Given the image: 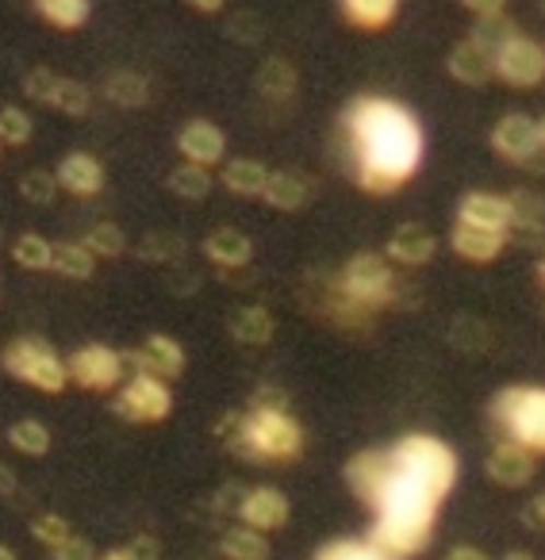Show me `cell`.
Returning a JSON list of instances; mask_svg holds the SVG:
<instances>
[{
    "label": "cell",
    "instance_id": "obj_7",
    "mask_svg": "<svg viewBox=\"0 0 545 560\" xmlns=\"http://www.w3.org/2000/svg\"><path fill=\"white\" fill-rule=\"evenodd\" d=\"M338 289H343L346 300L353 304H376V300L389 296L392 289V265L384 254L376 249H361L346 261L343 277H338Z\"/></svg>",
    "mask_w": 545,
    "mask_h": 560
},
{
    "label": "cell",
    "instance_id": "obj_43",
    "mask_svg": "<svg viewBox=\"0 0 545 560\" xmlns=\"http://www.w3.org/2000/svg\"><path fill=\"white\" fill-rule=\"evenodd\" d=\"M58 81H62V78H55V70H47V66H35V70L24 78V93L32 96V101H39V104H50V101H55Z\"/></svg>",
    "mask_w": 545,
    "mask_h": 560
},
{
    "label": "cell",
    "instance_id": "obj_50",
    "mask_svg": "<svg viewBox=\"0 0 545 560\" xmlns=\"http://www.w3.org/2000/svg\"><path fill=\"white\" fill-rule=\"evenodd\" d=\"M96 560H131V557H127V549H112V552H101Z\"/></svg>",
    "mask_w": 545,
    "mask_h": 560
},
{
    "label": "cell",
    "instance_id": "obj_11",
    "mask_svg": "<svg viewBox=\"0 0 545 560\" xmlns=\"http://www.w3.org/2000/svg\"><path fill=\"white\" fill-rule=\"evenodd\" d=\"M496 73L507 81V85H519V89L537 85V81L545 78V50L537 47L534 39L519 35V39H511L496 55Z\"/></svg>",
    "mask_w": 545,
    "mask_h": 560
},
{
    "label": "cell",
    "instance_id": "obj_14",
    "mask_svg": "<svg viewBox=\"0 0 545 560\" xmlns=\"http://www.w3.org/2000/svg\"><path fill=\"white\" fill-rule=\"evenodd\" d=\"M457 223L507 234V226H511V203H507V196L496 192H468L457 203Z\"/></svg>",
    "mask_w": 545,
    "mask_h": 560
},
{
    "label": "cell",
    "instance_id": "obj_3",
    "mask_svg": "<svg viewBox=\"0 0 545 560\" xmlns=\"http://www.w3.org/2000/svg\"><path fill=\"white\" fill-rule=\"evenodd\" d=\"M392 465L399 476L415 480L419 488H427L434 499H445L457 483V457L445 442L427 434H407L392 445Z\"/></svg>",
    "mask_w": 545,
    "mask_h": 560
},
{
    "label": "cell",
    "instance_id": "obj_19",
    "mask_svg": "<svg viewBox=\"0 0 545 560\" xmlns=\"http://www.w3.org/2000/svg\"><path fill=\"white\" fill-rule=\"evenodd\" d=\"M58 185L70 188L73 196H96L104 188V165L93 154H70L58 165Z\"/></svg>",
    "mask_w": 545,
    "mask_h": 560
},
{
    "label": "cell",
    "instance_id": "obj_39",
    "mask_svg": "<svg viewBox=\"0 0 545 560\" xmlns=\"http://www.w3.org/2000/svg\"><path fill=\"white\" fill-rule=\"evenodd\" d=\"M124 231H119L116 223H96L93 231L85 234V249L93 257H119L124 254Z\"/></svg>",
    "mask_w": 545,
    "mask_h": 560
},
{
    "label": "cell",
    "instance_id": "obj_55",
    "mask_svg": "<svg viewBox=\"0 0 545 560\" xmlns=\"http://www.w3.org/2000/svg\"><path fill=\"white\" fill-rule=\"evenodd\" d=\"M542 142H545V119H542Z\"/></svg>",
    "mask_w": 545,
    "mask_h": 560
},
{
    "label": "cell",
    "instance_id": "obj_30",
    "mask_svg": "<svg viewBox=\"0 0 545 560\" xmlns=\"http://www.w3.org/2000/svg\"><path fill=\"white\" fill-rule=\"evenodd\" d=\"M211 185H216V180H211V173L204 170V165H177V170L170 173V177H165V188H170V192H177L181 200H204V196L211 192Z\"/></svg>",
    "mask_w": 545,
    "mask_h": 560
},
{
    "label": "cell",
    "instance_id": "obj_20",
    "mask_svg": "<svg viewBox=\"0 0 545 560\" xmlns=\"http://www.w3.org/2000/svg\"><path fill=\"white\" fill-rule=\"evenodd\" d=\"M507 234L499 231H480V226H468V223H453V234H450V246L453 254H461L465 261H491V257L503 249Z\"/></svg>",
    "mask_w": 545,
    "mask_h": 560
},
{
    "label": "cell",
    "instance_id": "obj_54",
    "mask_svg": "<svg viewBox=\"0 0 545 560\" xmlns=\"http://www.w3.org/2000/svg\"><path fill=\"white\" fill-rule=\"evenodd\" d=\"M537 277H542V280H545V261H542V265H537Z\"/></svg>",
    "mask_w": 545,
    "mask_h": 560
},
{
    "label": "cell",
    "instance_id": "obj_36",
    "mask_svg": "<svg viewBox=\"0 0 545 560\" xmlns=\"http://www.w3.org/2000/svg\"><path fill=\"white\" fill-rule=\"evenodd\" d=\"M315 560H392L384 557L376 545L369 541H353V537H338V541L323 545L320 552H315Z\"/></svg>",
    "mask_w": 545,
    "mask_h": 560
},
{
    "label": "cell",
    "instance_id": "obj_23",
    "mask_svg": "<svg viewBox=\"0 0 545 560\" xmlns=\"http://www.w3.org/2000/svg\"><path fill=\"white\" fill-rule=\"evenodd\" d=\"M396 0H346L343 16L350 27H361V32H381L396 20Z\"/></svg>",
    "mask_w": 545,
    "mask_h": 560
},
{
    "label": "cell",
    "instance_id": "obj_46",
    "mask_svg": "<svg viewBox=\"0 0 545 560\" xmlns=\"http://www.w3.org/2000/svg\"><path fill=\"white\" fill-rule=\"evenodd\" d=\"M465 9L476 16V24H480V20H496V16H503V4H499V0H468Z\"/></svg>",
    "mask_w": 545,
    "mask_h": 560
},
{
    "label": "cell",
    "instance_id": "obj_27",
    "mask_svg": "<svg viewBox=\"0 0 545 560\" xmlns=\"http://www.w3.org/2000/svg\"><path fill=\"white\" fill-rule=\"evenodd\" d=\"M104 96H108L112 104H119V108H142V104L150 101V85H147V78H139V73L119 70L104 81Z\"/></svg>",
    "mask_w": 545,
    "mask_h": 560
},
{
    "label": "cell",
    "instance_id": "obj_29",
    "mask_svg": "<svg viewBox=\"0 0 545 560\" xmlns=\"http://www.w3.org/2000/svg\"><path fill=\"white\" fill-rule=\"evenodd\" d=\"M272 315L265 307H242L239 315L231 319V335L246 346H265L272 338Z\"/></svg>",
    "mask_w": 545,
    "mask_h": 560
},
{
    "label": "cell",
    "instance_id": "obj_18",
    "mask_svg": "<svg viewBox=\"0 0 545 560\" xmlns=\"http://www.w3.org/2000/svg\"><path fill=\"white\" fill-rule=\"evenodd\" d=\"M438 249L434 234L427 231L422 223H399L396 231H392V242H389V257L399 265H422L430 261Z\"/></svg>",
    "mask_w": 545,
    "mask_h": 560
},
{
    "label": "cell",
    "instance_id": "obj_26",
    "mask_svg": "<svg viewBox=\"0 0 545 560\" xmlns=\"http://www.w3.org/2000/svg\"><path fill=\"white\" fill-rule=\"evenodd\" d=\"M35 9L55 32H78V27L89 24V12H93L85 0H39Z\"/></svg>",
    "mask_w": 545,
    "mask_h": 560
},
{
    "label": "cell",
    "instance_id": "obj_49",
    "mask_svg": "<svg viewBox=\"0 0 545 560\" xmlns=\"http://www.w3.org/2000/svg\"><path fill=\"white\" fill-rule=\"evenodd\" d=\"M193 9H196V12H219L223 4H219V0H196Z\"/></svg>",
    "mask_w": 545,
    "mask_h": 560
},
{
    "label": "cell",
    "instance_id": "obj_31",
    "mask_svg": "<svg viewBox=\"0 0 545 560\" xmlns=\"http://www.w3.org/2000/svg\"><path fill=\"white\" fill-rule=\"evenodd\" d=\"M511 203V223L522 226V231H542L545 223V196H537L534 188H514L507 196Z\"/></svg>",
    "mask_w": 545,
    "mask_h": 560
},
{
    "label": "cell",
    "instance_id": "obj_52",
    "mask_svg": "<svg viewBox=\"0 0 545 560\" xmlns=\"http://www.w3.org/2000/svg\"><path fill=\"white\" fill-rule=\"evenodd\" d=\"M0 560H16V552H12L9 545H0Z\"/></svg>",
    "mask_w": 545,
    "mask_h": 560
},
{
    "label": "cell",
    "instance_id": "obj_34",
    "mask_svg": "<svg viewBox=\"0 0 545 560\" xmlns=\"http://www.w3.org/2000/svg\"><path fill=\"white\" fill-rule=\"evenodd\" d=\"M468 39H473L476 47H484L491 58H496L499 50L507 47V43L519 39V32H514V24L507 20V12H503V16H496V20H480V24L473 27V35H468Z\"/></svg>",
    "mask_w": 545,
    "mask_h": 560
},
{
    "label": "cell",
    "instance_id": "obj_51",
    "mask_svg": "<svg viewBox=\"0 0 545 560\" xmlns=\"http://www.w3.org/2000/svg\"><path fill=\"white\" fill-rule=\"evenodd\" d=\"M534 511H537V518H542V522H545V491H542V495H537V499H534Z\"/></svg>",
    "mask_w": 545,
    "mask_h": 560
},
{
    "label": "cell",
    "instance_id": "obj_35",
    "mask_svg": "<svg viewBox=\"0 0 545 560\" xmlns=\"http://www.w3.org/2000/svg\"><path fill=\"white\" fill-rule=\"evenodd\" d=\"M12 257H16V265H24V269L32 272H43L50 269V257H55V246H50L43 234H24V238L12 246Z\"/></svg>",
    "mask_w": 545,
    "mask_h": 560
},
{
    "label": "cell",
    "instance_id": "obj_21",
    "mask_svg": "<svg viewBox=\"0 0 545 560\" xmlns=\"http://www.w3.org/2000/svg\"><path fill=\"white\" fill-rule=\"evenodd\" d=\"M204 254L211 257L223 269H234V265H246L254 257V242L239 231V226H219L204 238Z\"/></svg>",
    "mask_w": 545,
    "mask_h": 560
},
{
    "label": "cell",
    "instance_id": "obj_41",
    "mask_svg": "<svg viewBox=\"0 0 545 560\" xmlns=\"http://www.w3.org/2000/svg\"><path fill=\"white\" fill-rule=\"evenodd\" d=\"M32 139V119L20 108H0V142L9 147H24Z\"/></svg>",
    "mask_w": 545,
    "mask_h": 560
},
{
    "label": "cell",
    "instance_id": "obj_15",
    "mask_svg": "<svg viewBox=\"0 0 545 560\" xmlns=\"http://www.w3.org/2000/svg\"><path fill=\"white\" fill-rule=\"evenodd\" d=\"M177 147H181V154H185L188 162L208 170V165H216L219 158H223L227 139H223V131H219L216 124H208V119H193V124L181 127Z\"/></svg>",
    "mask_w": 545,
    "mask_h": 560
},
{
    "label": "cell",
    "instance_id": "obj_12",
    "mask_svg": "<svg viewBox=\"0 0 545 560\" xmlns=\"http://www.w3.org/2000/svg\"><path fill=\"white\" fill-rule=\"evenodd\" d=\"M124 358H131L135 373H150L158 381H173V376L185 373V350H181V342H173L165 335H150L142 350L124 353Z\"/></svg>",
    "mask_w": 545,
    "mask_h": 560
},
{
    "label": "cell",
    "instance_id": "obj_28",
    "mask_svg": "<svg viewBox=\"0 0 545 560\" xmlns=\"http://www.w3.org/2000/svg\"><path fill=\"white\" fill-rule=\"evenodd\" d=\"M50 269L73 280H89L96 272V257L85 249V242H58L55 257H50Z\"/></svg>",
    "mask_w": 545,
    "mask_h": 560
},
{
    "label": "cell",
    "instance_id": "obj_38",
    "mask_svg": "<svg viewBox=\"0 0 545 560\" xmlns=\"http://www.w3.org/2000/svg\"><path fill=\"white\" fill-rule=\"evenodd\" d=\"M135 254H139L142 261L165 265V261H173V257L185 254V242H181L177 234H147V238L139 242V249H135Z\"/></svg>",
    "mask_w": 545,
    "mask_h": 560
},
{
    "label": "cell",
    "instance_id": "obj_2",
    "mask_svg": "<svg viewBox=\"0 0 545 560\" xmlns=\"http://www.w3.org/2000/svg\"><path fill=\"white\" fill-rule=\"evenodd\" d=\"M239 434L231 450L250 460H292L304 450V430L289 419L285 407H254L246 419H234Z\"/></svg>",
    "mask_w": 545,
    "mask_h": 560
},
{
    "label": "cell",
    "instance_id": "obj_53",
    "mask_svg": "<svg viewBox=\"0 0 545 560\" xmlns=\"http://www.w3.org/2000/svg\"><path fill=\"white\" fill-rule=\"evenodd\" d=\"M503 560H534V557H530V552H507Z\"/></svg>",
    "mask_w": 545,
    "mask_h": 560
},
{
    "label": "cell",
    "instance_id": "obj_16",
    "mask_svg": "<svg viewBox=\"0 0 545 560\" xmlns=\"http://www.w3.org/2000/svg\"><path fill=\"white\" fill-rule=\"evenodd\" d=\"M488 476L499 488H522L534 476V453L522 450L519 442H499L488 457Z\"/></svg>",
    "mask_w": 545,
    "mask_h": 560
},
{
    "label": "cell",
    "instance_id": "obj_44",
    "mask_svg": "<svg viewBox=\"0 0 545 560\" xmlns=\"http://www.w3.org/2000/svg\"><path fill=\"white\" fill-rule=\"evenodd\" d=\"M55 560H96V552H93V541H85V537H78V534H70L62 545H55Z\"/></svg>",
    "mask_w": 545,
    "mask_h": 560
},
{
    "label": "cell",
    "instance_id": "obj_8",
    "mask_svg": "<svg viewBox=\"0 0 545 560\" xmlns=\"http://www.w3.org/2000/svg\"><path fill=\"white\" fill-rule=\"evenodd\" d=\"M491 147L496 154H503L507 162L530 165V170H545V142H542V124H534L530 116H503L491 131Z\"/></svg>",
    "mask_w": 545,
    "mask_h": 560
},
{
    "label": "cell",
    "instance_id": "obj_9",
    "mask_svg": "<svg viewBox=\"0 0 545 560\" xmlns=\"http://www.w3.org/2000/svg\"><path fill=\"white\" fill-rule=\"evenodd\" d=\"M392 480H396V468H392L389 450H361L346 460V483H350L353 495H358L361 503L373 506V511L384 503Z\"/></svg>",
    "mask_w": 545,
    "mask_h": 560
},
{
    "label": "cell",
    "instance_id": "obj_32",
    "mask_svg": "<svg viewBox=\"0 0 545 560\" xmlns=\"http://www.w3.org/2000/svg\"><path fill=\"white\" fill-rule=\"evenodd\" d=\"M297 70H292L285 58H269V62L262 66V73H257V85H262L265 96H272V101H285V96H292V89H297Z\"/></svg>",
    "mask_w": 545,
    "mask_h": 560
},
{
    "label": "cell",
    "instance_id": "obj_40",
    "mask_svg": "<svg viewBox=\"0 0 545 560\" xmlns=\"http://www.w3.org/2000/svg\"><path fill=\"white\" fill-rule=\"evenodd\" d=\"M20 192H24L27 203H50L58 192V177L47 170H32V173H24V180H20Z\"/></svg>",
    "mask_w": 545,
    "mask_h": 560
},
{
    "label": "cell",
    "instance_id": "obj_5",
    "mask_svg": "<svg viewBox=\"0 0 545 560\" xmlns=\"http://www.w3.org/2000/svg\"><path fill=\"white\" fill-rule=\"evenodd\" d=\"M0 365H4V373L32 384V388L47 392V396H58V392H66V384H70L66 361L58 358L55 346H47L43 338H16L12 346H4Z\"/></svg>",
    "mask_w": 545,
    "mask_h": 560
},
{
    "label": "cell",
    "instance_id": "obj_1",
    "mask_svg": "<svg viewBox=\"0 0 545 560\" xmlns=\"http://www.w3.org/2000/svg\"><path fill=\"white\" fill-rule=\"evenodd\" d=\"M346 131L358 154V185L369 196L399 192L422 158V131L411 112L366 96L346 112Z\"/></svg>",
    "mask_w": 545,
    "mask_h": 560
},
{
    "label": "cell",
    "instance_id": "obj_45",
    "mask_svg": "<svg viewBox=\"0 0 545 560\" xmlns=\"http://www.w3.org/2000/svg\"><path fill=\"white\" fill-rule=\"evenodd\" d=\"M127 557H131V560H162V545H158L154 537L139 534V537H131V541H127Z\"/></svg>",
    "mask_w": 545,
    "mask_h": 560
},
{
    "label": "cell",
    "instance_id": "obj_42",
    "mask_svg": "<svg viewBox=\"0 0 545 560\" xmlns=\"http://www.w3.org/2000/svg\"><path fill=\"white\" fill-rule=\"evenodd\" d=\"M70 534H73L70 522L58 518V514H39V518L32 522V537H35V541L47 545V549H55V545H62Z\"/></svg>",
    "mask_w": 545,
    "mask_h": 560
},
{
    "label": "cell",
    "instance_id": "obj_10",
    "mask_svg": "<svg viewBox=\"0 0 545 560\" xmlns=\"http://www.w3.org/2000/svg\"><path fill=\"white\" fill-rule=\"evenodd\" d=\"M66 373H70L73 384L89 392H108L124 381V353L108 350V346L93 342V346H81L70 361H66Z\"/></svg>",
    "mask_w": 545,
    "mask_h": 560
},
{
    "label": "cell",
    "instance_id": "obj_6",
    "mask_svg": "<svg viewBox=\"0 0 545 560\" xmlns=\"http://www.w3.org/2000/svg\"><path fill=\"white\" fill-rule=\"evenodd\" d=\"M170 411H173L170 384L150 373H135L119 388V396L112 399V415H119L124 422H162L170 419Z\"/></svg>",
    "mask_w": 545,
    "mask_h": 560
},
{
    "label": "cell",
    "instance_id": "obj_48",
    "mask_svg": "<svg viewBox=\"0 0 545 560\" xmlns=\"http://www.w3.org/2000/svg\"><path fill=\"white\" fill-rule=\"evenodd\" d=\"M12 491H16V472L0 465V495H12Z\"/></svg>",
    "mask_w": 545,
    "mask_h": 560
},
{
    "label": "cell",
    "instance_id": "obj_13",
    "mask_svg": "<svg viewBox=\"0 0 545 560\" xmlns=\"http://www.w3.org/2000/svg\"><path fill=\"white\" fill-rule=\"evenodd\" d=\"M289 499H285V491L277 488H254L242 495L239 503V514L242 522H246L250 529H257V534H269V529H281L285 522H289Z\"/></svg>",
    "mask_w": 545,
    "mask_h": 560
},
{
    "label": "cell",
    "instance_id": "obj_47",
    "mask_svg": "<svg viewBox=\"0 0 545 560\" xmlns=\"http://www.w3.org/2000/svg\"><path fill=\"white\" fill-rule=\"evenodd\" d=\"M445 560H488V557H484L480 549H473V545H457Z\"/></svg>",
    "mask_w": 545,
    "mask_h": 560
},
{
    "label": "cell",
    "instance_id": "obj_4",
    "mask_svg": "<svg viewBox=\"0 0 545 560\" xmlns=\"http://www.w3.org/2000/svg\"><path fill=\"white\" fill-rule=\"evenodd\" d=\"M491 419L507 434V442H519L530 453H545V388L511 384V388L496 392Z\"/></svg>",
    "mask_w": 545,
    "mask_h": 560
},
{
    "label": "cell",
    "instance_id": "obj_37",
    "mask_svg": "<svg viewBox=\"0 0 545 560\" xmlns=\"http://www.w3.org/2000/svg\"><path fill=\"white\" fill-rule=\"evenodd\" d=\"M55 104L58 112H66V116H85L89 112V104H93V93H89L81 81H73V78H62L58 81V89H55Z\"/></svg>",
    "mask_w": 545,
    "mask_h": 560
},
{
    "label": "cell",
    "instance_id": "obj_33",
    "mask_svg": "<svg viewBox=\"0 0 545 560\" xmlns=\"http://www.w3.org/2000/svg\"><path fill=\"white\" fill-rule=\"evenodd\" d=\"M9 442H12V450L27 453V457H43V453L50 450V430L43 427L39 419H20V422H12Z\"/></svg>",
    "mask_w": 545,
    "mask_h": 560
},
{
    "label": "cell",
    "instance_id": "obj_24",
    "mask_svg": "<svg viewBox=\"0 0 545 560\" xmlns=\"http://www.w3.org/2000/svg\"><path fill=\"white\" fill-rule=\"evenodd\" d=\"M308 185L300 177H292V173H269V185H265L262 200L269 203V208L277 211H300L308 208Z\"/></svg>",
    "mask_w": 545,
    "mask_h": 560
},
{
    "label": "cell",
    "instance_id": "obj_25",
    "mask_svg": "<svg viewBox=\"0 0 545 560\" xmlns=\"http://www.w3.org/2000/svg\"><path fill=\"white\" fill-rule=\"evenodd\" d=\"M219 549H223L227 560H269V552H272L269 541H265V534H257V529H250V526L227 529Z\"/></svg>",
    "mask_w": 545,
    "mask_h": 560
},
{
    "label": "cell",
    "instance_id": "obj_22",
    "mask_svg": "<svg viewBox=\"0 0 545 560\" xmlns=\"http://www.w3.org/2000/svg\"><path fill=\"white\" fill-rule=\"evenodd\" d=\"M219 177H223V185L239 196H262L265 185H269V170H265L262 162H254V158H234V162L223 165Z\"/></svg>",
    "mask_w": 545,
    "mask_h": 560
},
{
    "label": "cell",
    "instance_id": "obj_17",
    "mask_svg": "<svg viewBox=\"0 0 545 560\" xmlns=\"http://www.w3.org/2000/svg\"><path fill=\"white\" fill-rule=\"evenodd\" d=\"M445 70H450L453 81H461V85H484V81L496 73V58H491L484 47H476L473 39H465L450 50Z\"/></svg>",
    "mask_w": 545,
    "mask_h": 560
}]
</instances>
